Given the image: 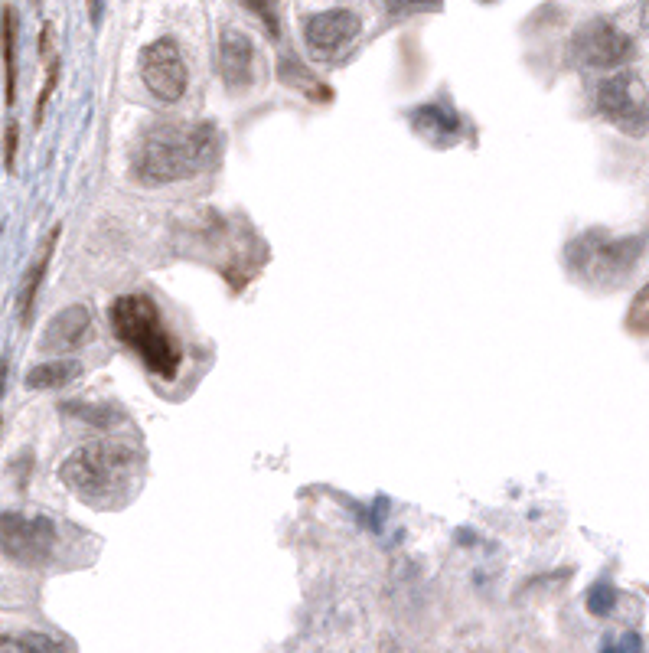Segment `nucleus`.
I'll return each mask as SVG.
<instances>
[{
  "label": "nucleus",
  "instance_id": "nucleus-1",
  "mask_svg": "<svg viewBox=\"0 0 649 653\" xmlns=\"http://www.w3.org/2000/svg\"><path fill=\"white\" fill-rule=\"evenodd\" d=\"M219 134L203 121H164L147 128L131 151L134 177L147 187L190 180L216 164Z\"/></svg>",
  "mask_w": 649,
  "mask_h": 653
},
{
  "label": "nucleus",
  "instance_id": "nucleus-2",
  "mask_svg": "<svg viewBox=\"0 0 649 653\" xmlns=\"http://www.w3.org/2000/svg\"><path fill=\"white\" fill-rule=\"evenodd\" d=\"M144 454L124 441H95L69 454L59 477L89 507H121L141 480Z\"/></svg>",
  "mask_w": 649,
  "mask_h": 653
},
{
  "label": "nucleus",
  "instance_id": "nucleus-3",
  "mask_svg": "<svg viewBox=\"0 0 649 653\" xmlns=\"http://www.w3.org/2000/svg\"><path fill=\"white\" fill-rule=\"evenodd\" d=\"M111 334L118 337L121 347L134 350L160 379H173L183 366L180 340L164 327L157 304L147 294H121L108 307Z\"/></svg>",
  "mask_w": 649,
  "mask_h": 653
},
{
  "label": "nucleus",
  "instance_id": "nucleus-4",
  "mask_svg": "<svg viewBox=\"0 0 649 653\" xmlns=\"http://www.w3.org/2000/svg\"><path fill=\"white\" fill-rule=\"evenodd\" d=\"M643 245V236H610L604 229H588L568 245V268L584 285L617 288L640 262Z\"/></svg>",
  "mask_w": 649,
  "mask_h": 653
},
{
  "label": "nucleus",
  "instance_id": "nucleus-5",
  "mask_svg": "<svg viewBox=\"0 0 649 653\" xmlns=\"http://www.w3.org/2000/svg\"><path fill=\"white\" fill-rule=\"evenodd\" d=\"M141 82H144V89L164 105L180 102L186 89H190V69H186L180 46L173 43L170 36L154 40L141 53Z\"/></svg>",
  "mask_w": 649,
  "mask_h": 653
},
{
  "label": "nucleus",
  "instance_id": "nucleus-6",
  "mask_svg": "<svg viewBox=\"0 0 649 653\" xmlns=\"http://www.w3.org/2000/svg\"><path fill=\"white\" fill-rule=\"evenodd\" d=\"M568 53L584 69H617L633 56V40L607 20H591L571 36Z\"/></svg>",
  "mask_w": 649,
  "mask_h": 653
},
{
  "label": "nucleus",
  "instance_id": "nucleus-7",
  "mask_svg": "<svg viewBox=\"0 0 649 653\" xmlns=\"http://www.w3.org/2000/svg\"><path fill=\"white\" fill-rule=\"evenodd\" d=\"M59 542L56 520L49 516H4V552L7 559H17L23 565H43L49 562Z\"/></svg>",
  "mask_w": 649,
  "mask_h": 653
},
{
  "label": "nucleus",
  "instance_id": "nucleus-8",
  "mask_svg": "<svg viewBox=\"0 0 649 653\" xmlns=\"http://www.w3.org/2000/svg\"><path fill=\"white\" fill-rule=\"evenodd\" d=\"M594 102H597V112L607 115L610 121H617L630 134H640V128L646 125V98L633 72L601 79V85L594 89Z\"/></svg>",
  "mask_w": 649,
  "mask_h": 653
},
{
  "label": "nucleus",
  "instance_id": "nucleus-9",
  "mask_svg": "<svg viewBox=\"0 0 649 653\" xmlns=\"http://www.w3.org/2000/svg\"><path fill=\"white\" fill-rule=\"evenodd\" d=\"M359 33H363V17L349 7H330L304 20V40L310 46V53L320 59L343 53Z\"/></svg>",
  "mask_w": 649,
  "mask_h": 653
},
{
  "label": "nucleus",
  "instance_id": "nucleus-10",
  "mask_svg": "<svg viewBox=\"0 0 649 653\" xmlns=\"http://www.w3.org/2000/svg\"><path fill=\"white\" fill-rule=\"evenodd\" d=\"M255 43L242 30L226 27L219 36V69L232 92H242L255 82Z\"/></svg>",
  "mask_w": 649,
  "mask_h": 653
},
{
  "label": "nucleus",
  "instance_id": "nucleus-11",
  "mask_svg": "<svg viewBox=\"0 0 649 653\" xmlns=\"http://www.w3.org/2000/svg\"><path fill=\"white\" fill-rule=\"evenodd\" d=\"M92 330V314L85 304L76 307H62V311L49 320L46 330H43V350H56V353H66V350H76L85 343Z\"/></svg>",
  "mask_w": 649,
  "mask_h": 653
},
{
  "label": "nucleus",
  "instance_id": "nucleus-12",
  "mask_svg": "<svg viewBox=\"0 0 649 653\" xmlns=\"http://www.w3.org/2000/svg\"><path fill=\"white\" fill-rule=\"evenodd\" d=\"M56 239H59V226H56L53 232H49L46 242L40 245V252H36L33 265H30V271H27V278H23V285H20V320H23V324H27V320H30L33 301H36V291H40V285H43V275H46V268H49V258H53Z\"/></svg>",
  "mask_w": 649,
  "mask_h": 653
},
{
  "label": "nucleus",
  "instance_id": "nucleus-13",
  "mask_svg": "<svg viewBox=\"0 0 649 653\" xmlns=\"http://www.w3.org/2000/svg\"><path fill=\"white\" fill-rule=\"evenodd\" d=\"M415 128L421 134H438V138H451V134L460 131V118L451 105H441V102H431V105H421L415 115Z\"/></svg>",
  "mask_w": 649,
  "mask_h": 653
},
{
  "label": "nucleus",
  "instance_id": "nucleus-14",
  "mask_svg": "<svg viewBox=\"0 0 649 653\" xmlns=\"http://www.w3.org/2000/svg\"><path fill=\"white\" fill-rule=\"evenodd\" d=\"M4 102L14 105L17 98V10L4 4Z\"/></svg>",
  "mask_w": 649,
  "mask_h": 653
},
{
  "label": "nucleus",
  "instance_id": "nucleus-15",
  "mask_svg": "<svg viewBox=\"0 0 649 653\" xmlns=\"http://www.w3.org/2000/svg\"><path fill=\"white\" fill-rule=\"evenodd\" d=\"M82 373V363L76 360H62V363H40L30 369L27 386L30 389H62Z\"/></svg>",
  "mask_w": 649,
  "mask_h": 653
},
{
  "label": "nucleus",
  "instance_id": "nucleus-16",
  "mask_svg": "<svg viewBox=\"0 0 649 653\" xmlns=\"http://www.w3.org/2000/svg\"><path fill=\"white\" fill-rule=\"evenodd\" d=\"M4 653H69V647L49 634L23 631V634H4Z\"/></svg>",
  "mask_w": 649,
  "mask_h": 653
},
{
  "label": "nucleus",
  "instance_id": "nucleus-17",
  "mask_svg": "<svg viewBox=\"0 0 649 653\" xmlns=\"http://www.w3.org/2000/svg\"><path fill=\"white\" fill-rule=\"evenodd\" d=\"M627 330L636 337H649V285L636 291L627 311Z\"/></svg>",
  "mask_w": 649,
  "mask_h": 653
},
{
  "label": "nucleus",
  "instance_id": "nucleus-18",
  "mask_svg": "<svg viewBox=\"0 0 649 653\" xmlns=\"http://www.w3.org/2000/svg\"><path fill=\"white\" fill-rule=\"evenodd\" d=\"M614 601H617V591L610 588V582H601V585H594L591 588V595H588V608L594 614H607L610 608H614Z\"/></svg>",
  "mask_w": 649,
  "mask_h": 653
},
{
  "label": "nucleus",
  "instance_id": "nucleus-19",
  "mask_svg": "<svg viewBox=\"0 0 649 653\" xmlns=\"http://www.w3.org/2000/svg\"><path fill=\"white\" fill-rule=\"evenodd\" d=\"M17 141H20V125H7V147H4V154H7V170H14V157H17Z\"/></svg>",
  "mask_w": 649,
  "mask_h": 653
}]
</instances>
